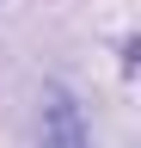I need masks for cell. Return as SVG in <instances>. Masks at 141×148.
<instances>
[{
  "label": "cell",
  "instance_id": "obj_1",
  "mask_svg": "<svg viewBox=\"0 0 141 148\" xmlns=\"http://www.w3.org/2000/svg\"><path fill=\"white\" fill-rule=\"evenodd\" d=\"M37 148H92L86 111H80V99L61 80H49L43 99H37Z\"/></svg>",
  "mask_w": 141,
  "mask_h": 148
}]
</instances>
